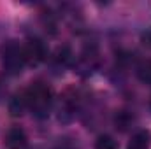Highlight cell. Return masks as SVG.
<instances>
[{
    "label": "cell",
    "mask_w": 151,
    "mask_h": 149,
    "mask_svg": "<svg viewBox=\"0 0 151 149\" xmlns=\"http://www.w3.org/2000/svg\"><path fill=\"white\" fill-rule=\"evenodd\" d=\"M25 91H27L28 111L32 112V116L37 117V119H46L51 114V109L55 105L51 88L42 81H35Z\"/></svg>",
    "instance_id": "obj_1"
},
{
    "label": "cell",
    "mask_w": 151,
    "mask_h": 149,
    "mask_svg": "<svg viewBox=\"0 0 151 149\" xmlns=\"http://www.w3.org/2000/svg\"><path fill=\"white\" fill-rule=\"evenodd\" d=\"M0 60H2V69L7 75H11V77L19 75L23 72V69L27 67L23 44L14 39L4 42L0 47Z\"/></svg>",
    "instance_id": "obj_2"
},
{
    "label": "cell",
    "mask_w": 151,
    "mask_h": 149,
    "mask_svg": "<svg viewBox=\"0 0 151 149\" xmlns=\"http://www.w3.org/2000/svg\"><path fill=\"white\" fill-rule=\"evenodd\" d=\"M81 105H83V97L79 93V90L76 88H67L58 102H56V116H58V121L60 123H70L74 121L76 116L81 111Z\"/></svg>",
    "instance_id": "obj_3"
},
{
    "label": "cell",
    "mask_w": 151,
    "mask_h": 149,
    "mask_svg": "<svg viewBox=\"0 0 151 149\" xmlns=\"http://www.w3.org/2000/svg\"><path fill=\"white\" fill-rule=\"evenodd\" d=\"M100 63H102V58H100L99 47L95 44H86L79 51V54L74 56L72 67H74L76 74H79L81 77H90L91 74H95L99 70Z\"/></svg>",
    "instance_id": "obj_4"
},
{
    "label": "cell",
    "mask_w": 151,
    "mask_h": 149,
    "mask_svg": "<svg viewBox=\"0 0 151 149\" xmlns=\"http://www.w3.org/2000/svg\"><path fill=\"white\" fill-rule=\"evenodd\" d=\"M23 51H25L27 65H30V67H37L42 62L47 60V47H46L44 40L39 37L27 39L23 44Z\"/></svg>",
    "instance_id": "obj_5"
},
{
    "label": "cell",
    "mask_w": 151,
    "mask_h": 149,
    "mask_svg": "<svg viewBox=\"0 0 151 149\" xmlns=\"http://www.w3.org/2000/svg\"><path fill=\"white\" fill-rule=\"evenodd\" d=\"M51 62V69L55 72H63L65 69H69L72 63H74V53L69 46H60L49 58Z\"/></svg>",
    "instance_id": "obj_6"
},
{
    "label": "cell",
    "mask_w": 151,
    "mask_h": 149,
    "mask_svg": "<svg viewBox=\"0 0 151 149\" xmlns=\"http://www.w3.org/2000/svg\"><path fill=\"white\" fill-rule=\"evenodd\" d=\"M5 146L7 149H30L28 137L21 126H11L5 133Z\"/></svg>",
    "instance_id": "obj_7"
},
{
    "label": "cell",
    "mask_w": 151,
    "mask_h": 149,
    "mask_svg": "<svg viewBox=\"0 0 151 149\" xmlns=\"http://www.w3.org/2000/svg\"><path fill=\"white\" fill-rule=\"evenodd\" d=\"M114 128L119 130V132H128L134 125H135V114L128 109H119V111L114 112L113 117Z\"/></svg>",
    "instance_id": "obj_8"
},
{
    "label": "cell",
    "mask_w": 151,
    "mask_h": 149,
    "mask_svg": "<svg viewBox=\"0 0 151 149\" xmlns=\"http://www.w3.org/2000/svg\"><path fill=\"white\" fill-rule=\"evenodd\" d=\"M25 111H28V102H27V91H19L16 95H12V98L9 100V112L11 116L18 117V116H23Z\"/></svg>",
    "instance_id": "obj_9"
},
{
    "label": "cell",
    "mask_w": 151,
    "mask_h": 149,
    "mask_svg": "<svg viewBox=\"0 0 151 149\" xmlns=\"http://www.w3.org/2000/svg\"><path fill=\"white\" fill-rule=\"evenodd\" d=\"M150 146H151V132L150 130H139L128 140L127 149H150Z\"/></svg>",
    "instance_id": "obj_10"
},
{
    "label": "cell",
    "mask_w": 151,
    "mask_h": 149,
    "mask_svg": "<svg viewBox=\"0 0 151 149\" xmlns=\"http://www.w3.org/2000/svg\"><path fill=\"white\" fill-rule=\"evenodd\" d=\"M135 72H137V77H139L141 82H144V84H151V60H144V62H141Z\"/></svg>",
    "instance_id": "obj_11"
},
{
    "label": "cell",
    "mask_w": 151,
    "mask_h": 149,
    "mask_svg": "<svg viewBox=\"0 0 151 149\" xmlns=\"http://www.w3.org/2000/svg\"><path fill=\"white\" fill-rule=\"evenodd\" d=\"M95 149H118V142L111 135H100L95 142Z\"/></svg>",
    "instance_id": "obj_12"
},
{
    "label": "cell",
    "mask_w": 151,
    "mask_h": 149,
    "mask_svg": "<svg viewBox=\"0 0 151 149\" xmlns=\"http://www.w3.org/2000/svg\"><path fill=\"white\" fill-rule=\"evenodd\" d=\"M142 44L148 46V47H151V28L146 32V34H142Z\"/></svg>",
    "instance_id": "obj_13"
},
{
    "label": "cell",
    "mask_w": 151,
    "mask_h": 149,
    "mask_svg": "<svg viewBox=\"0 0 151 149\" xmlns=\"http://www.w3.org/2000/svg\"><path fill=\"white\" fill-rule=\"evenodd\" d=\"M4 93H5V82L0 79V98L4 97Z\"/></svg>",
    "instance_id": "obj_14"
},
{
    "label": "cell",
    "mask_w": 151,
    "mask_h": 149,
    "mask_svg": "<svg viewBox=\"0 0 151 149\" xmlns=\"http://www.w3.org/2000/svg\"><path fill=\"white\" fill-rule=\"evenodd\" d=\"M150 107H151V100H150Z\"/></svg>",
    "instance_id": "obj_15"
}]
</instances>
